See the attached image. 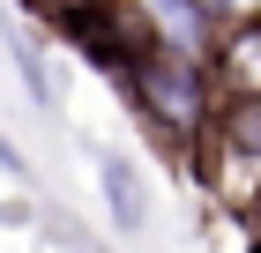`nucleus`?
Listing matches in <instances>:
<instances>
[{
	"label": "nucleus",
	"instance_id": "f257e3e1",
	"mask_svg": "<svg viewBox=\"0 0 261 253\" xmlns=\"http://www.w3.org/2000/svg\"><path fill=\"white\" fill-rule=\"evenodd\" d=\"M127 104L142 112V127L157 134V149H172L187 164V156L201 149V134H209V119H217V82H209V60H187V52H149L135 67V75L120 82Z\"/></svg>",
	"mask_w": 261,
	"mask_h": 253
},
{
	"label": "nucleus",
	"instance_id": "f03ea898",
	"mask_svg": "<svg viewBox=\"0 0 261 253\" xmlns=\"http://www.w3.org/2000/svg\"><path fill=\"white\" fill-rule=\"evenodd\" d=\"M45 30L67 52H82L97 75H112V82H127L142 60L157 52V30H149V8L142 0H67Z\"/></svg>",
	"mask_w": 261,
	"mask_h": 253
},
{
	"label": "nucleus",
	"instance_id": "7ed1b4c3",
	"mask_svg": "<svg viewBox=\"0 0 261 253\" xmlns=\"http://www.w3.org/2000/svg\"><path fill=\"white\" fill-rule=\"evenodd\" d=\"M187 172L224 201V209H254L261 194V97H217V119H209V134L201 149L187 156Z\"/></svg>",
	"mask_w": 261,
	"mask_h": 253
},
{
	"label": "nucleus",
	"instance_id": "20e7f679",
	"mask_svg": "<svg viewBox=\"0 0 261 253\" xmlns=\"http://www.w3.org/2000/svg\"><path fill=\"white\" fill-rule=\"evenodd\" d=\"M209 82L217 97H261V15H224L209 45Z\"/></svg>",
	"mask_w": 261,
	"mask_h": 253
},
{
	"label": "nucleus",
	"instance_id": "39448f33",
	"mask_svg": "<svg viewBox=\"0 0 261 253\" xmlns=\"http://www.w3.org/2000/svg\"><path fill=\"white\" fill-rule=\"evenodd\" d=\"M97 179H105V209H112V223H120V231H142V223H149L142 172L127 164V156H105V164H97Z\"/></svg>",
	"mask_w": 261,
	"mask_h": 253
},
{
	"label": "nucleus",
	"instance_id": "423d86ee",
	"mask_svg": "<svg viewBox=\"0 0 261 253\" xmlns=\"http://www.w3.org/2000/svg\"><path fill=\"white\" fill-rule=\"evenodd\" d=\"M0 172H8V179H30V156H22L8 134H0Z\"/></svg>",
	"mask_w": 261,
	"mask_h": 253
},
{
	"label": "nucleus",
	"instance_id": "0eeeda50",
	"mask_svg": "<svg viewBox=\"0 0 261 253\" xmlns=\"http://www.w3.org/2000/svg\"><path fill=\"white\" fill-rule=\"evenodd\" d=\"M194 8H209V15H239V0H194Z\"/></svg>",
	"mask_w": 261,
	"mask_h": 253
},
{
	"label": "nucleus",
	"instance_id": "6e6552de",
	"mask_svg": "<svg viewBox=\"0 0 261 253\" xmlns=\"http://www.w3.org/2000/svg\"><path fill=\"white\" fill-rule=\"evenodd\" d=\"M246 253H261V231H254V238H246Z\"/></svg>",
	"mask_w": 261,
	"mask_h": 253
}]
</instances>
